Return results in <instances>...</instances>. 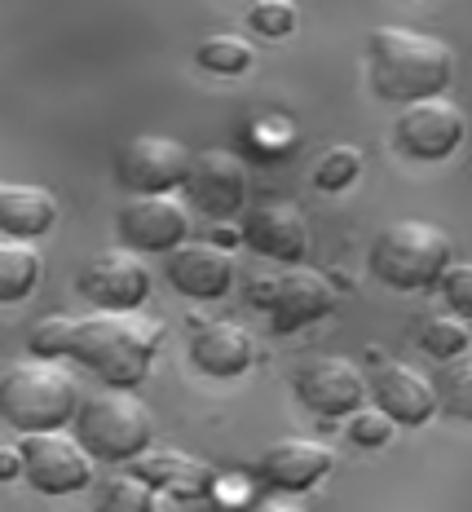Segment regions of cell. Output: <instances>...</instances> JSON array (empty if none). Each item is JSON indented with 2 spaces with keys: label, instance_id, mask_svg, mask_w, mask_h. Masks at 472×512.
I'll return each mask as SVG.
<instances>
[{
  "label": "cell",
  "instance_id": "cell-15",
  "mask_svg": "<svg viewBox=\"0 0 472 512\" xmlns=\"http://www.w3.org/2000/svg\"><path fill=\"white\" fill-rule=\"evenodd\" d=\"M331 468H336V451L327 442H314V437H283V442L265 446L261 460H256L261 482L278 495H305Z\"/></svg>",
  "mask_w": 472,
  "mask_h": 512
},
{
  "label": "cell",
  "instance_id": "cell-29",
  "mask_svg": "<svg viewBox=\"0 0 472 512\" xmlns=\"http://www.w3.org/2000/svg\"><path fill=\"white\" fill-rule=\"evenodd\" d=\"M437 292H442L450 314L472 323V261H450L442 270V279H437Z\"/></svg>",
  "mask_w": 472,
  "mask_h": 512
},
{
  "label": "cell",
  "instance_id": "cell-12",
  "mask_svg": "<svg viewBox=\"0 0 472 512\" xmlns=\"http://www.w3.org/2000/svg\"><path fill=\"white\" fill-rule=\"evenodd\" d=\"M150 287H155V279H150L146 261L128 248L89 256V261L80 265V274H75V292H80L93 309H111V314L142 309Z\"/></svg>",
  "mask_w": 472,
  "mask_h": 512
},
{
  "label": "cell",
  "instance_id": "cell-25",
  "mask_svg": "<svg viewBox=\"0 0 472 512\" xmlns=\"http://www.w3.org/2000/svg\"><path fill=\"white\" fill-rule=\"evenodd\" d=\"M93 512H159V490L146 486L137 473L106 477Z\"/></svg>",
  "mask_w": 472,
  "mask_h": 512
},
{
  "label": "cell",
  "instance_id": "cell-32",
  "mask_svg": "<svg viewBox=\"0 0 472 512\" xmlns=\"http://www.w3.org/2000/svg\"><path fill=\"white\" fill-rule=\"evenodd\" d=\"M252 512H300V508H292L287 499H270V504H256Z\"/></svg>",
  "mask_w": 472,
  "mask_h": 512
},
{
  "label": "cell",
  "instance_id": "cell-23",
  "mask_svg": "<svg viewBox=\"0 0 472 512\" xmlns=\"http://www.w3.org/2000/svg\"><path fill=\"white\" fill-rule=\"evenodd\" d=\"M433 393H437V411H446L450 420L472 424V349L442 362V371L433 376Z\"/></svg>",
  "mask_w": 472,
  "mask_h": 512
},
{
  "label": "cell",
  "instance_id": "cell-19",
  "mask_svg": "<svg viewBox=\"0 0 472 512\" xmlns=\"http://www.w3.org/2000/svg\"><path fill=\"white\" fill-rule=\"evenodd\" d=\"M58 221V199L45 186H27V181H0V234L5 239L36 243L45 239Z\"/></svg>",
  "mask_w": 472,
  "mask_h": 512
},
{
  "label": "cell",
  "instance_id": "cell-11",
  "mask_svg": "<svg viewBox=\"0 0 472 512\" xmlns=\"http://www.w3.org/2000/svg\"><path fill=\"white\" fill-rule=\"evenodd\" d=\"M181 204L190 212H203L212 221L239 217L248 204V164L234 151H199L190 155V173L181 181Z\"/></svg>",
  "mask_w": 472,
  "mask_h": 512
},
{
  "label": "cell",
  "instance_id": "cell-3",
  "mask_svg": "<svg viewBox=\"0 0 472 512\" xmlns=\"http://www.w3.org/2000/svg\"><path fill=\"white\" fill-rule=\"evenodd\" d=\"M80 398V380L53 358H27L0 371V420L18 433L67 429Z\"/></svg>",
  "mask_w": 472,
  "mask_h": 512
},
{
  "label": "cell",
  "instance_id": "cell-7",
  "mask_svg": "<svg viewBox=\"0 0 472 512\" xmlns=\"http://www.w3.org/2000/svg\"><path fill=\"white\" fill-rule=\"evenodd\" d=\"M190 146L164 133H137L115 151V177L128 195H177L190 173Z\"/></svg>",
  "mask_w": 472,
  "mask_h": 512
},
{
  "label": "cell",
  "instance_id": "cell-2",
  "mask_svg": "<svg viewBox=\"0 0 472 512\" xmlns=\"http://www.w3.org/2000/svg\"><path fill=\"white\" fill-rule=\"evenodd\" d=\"M367 76L375 98L384 102H424L442 98L455 84V49L442 36L415 27H371L367 31Z\"/></svg>",
  "mask_w": 472,
  "mask_h": 512
},
{
  "label": "cell",
  "instance_id": "cell-5",
  "mask_svg": "<svg viewBox=\"0 0 472 512\" xmlns=\"http://www.w3.org/2000/svg\"><path fill=\"white\" fill-rule=\"evenodd\" d=\"M450 261H455V243L428 221H393L375 234L367 252L371 279L393 292H428Z\"/></svg>",
  "mask_w": 472,
  "mask_h": 512
},
{
  "label": "cell",
  "instance_id": "cell-1",
  "mask_svg": "<svg viewBox=\"0 0 472 512\" xmlns=\"http://www.w3.org/2000/svg\"><path fill=\"white\" fill-rule=\"evenodd\" d=\"M159 345H164V323L128 309V314H111V309H93L84 318L71 314H45L40 323H31L27 349L31 358H71L80 362L89 376H98L106 389H128L150 376Z\"/></svg>",
  "mask_w": 472,
  "mask_h": 512
},
{
  "label": "cell",
  "instance_id": "cell-17",
  "mask_svg": "<svg viewBox=\"0 0 472 512\" xmlns=\"http://www.w3.org/2000/svg\"><path fill=\"white\" fill-rule=\"evenodd\" d=\"M164 279L190 301H221L234 287V256L221 243H181L164 252Z\"/></svg>",
  "mask_w": 472,
  "mask_h": 512
},
{
  "label": "cell",
  "instance_id": "cell-22",
  "mask_svg": "<svg viewBox=\"0 0 472 512\" xmlns=\"http://www.w3.org/2000/svg\"><path fill=\"white\" fill-rule=\"evenodd\" d=\"M195 62L212 76H243V71L256 62V49L248 36H234V31H212V36L199 40Z\"/></svg>",
  "mask_w": 472,
  "mask_h": 512
},
{
  "label": "cell",
  "instance_id": "cell-20",
  "mask_svg": "<svg viewBox=\"0 0 472 512\" xmlns=\"http://www.w3.org/2000/svg\"><path fill=\"white\" fill-rule=\"evenodd\" d=\"M133 473L146 486H155L159 495H199L208 486V468L177 451H142L133 460Z\"/></svg>",
  "mask_w": 472,
  "mask_h": 512
},
{
  "label": "cell",
  "instance_id": "cell-24",
  "mask_svg": "<svg viewBox=\"0 0 472 512\" xmlns=\"http://www.w3.org/2000/svg\"><path fill=\"white\" fill-rule=\"evenodd\" d=\"M415 340H420V349L428 358H437V362H450V358H459V354H468L472 349L468 323L464 318H455L450 309L446 314H428L420 323V332H415Z\"/></svg>",
  "mask_w": 472,
  "mask_h": 512
},
{
  "label": "cell",
  "instance_id": "cell-10",
  "mask_svg": "<svg viewBox=\"0 0 472 512\" xmlns=\"http://www.w3.org/2000/svg\"><path fill=\"white\" fill-rule=\"evenodd\" d=\"M115 234L128 252L164 256L190 239V208L177 195H128L115 212Z\"/></svg>",
  "mask_w": 472,
  "mask_h": 512
},
{
  "label": "cell",
  "instance_id": "cell-31",
  "mask_svg": "<svg viewBox=\"0 0 472 512\" xmlns=\"http://www.w3.org/2000/svg\"><path fill=\"white\" fill-rule=\"evenodd\" d=\"M23 477V455L18 446H0V482H18Z\"/></svg>",
  "mask_w": 472,
  "mask_h": 512
},
{
  "label": "cell",
  "instance_id": "cell-8",
  "mask_svg": "<svg viewBox=\"0 0 472 512\" xmlns=\"http://www.w3.org/2000/svg\"><path fill=\"white\" fill-rule=\"evenodd\" d=\"M468 137V115L459 102L442 98H424L402 106L398 124H393V142L406 159H420V164H442L464 146Z\"/></svg>",
  "mask_w": 472,
  "mask_h": 512
},
{
  "label": "cell",
  "instance_id": "cell-13",
  "mask_svg": "<svg viewBox=\"0 0 472 512\" xmlns=\"http://www.w3.org/2000/svg\"><path fill=\"white\" fill-rule=\"evenodd\" d=\"M367 402L389 415L398 429H420L437 415L433 376H424V371H415L411 362L398 358H384L367 376Z\"/></svg>",
  "mask_w": 472,
  "mask_h": 512
},
{
  "label": "cell",
  "instance_id": "cell-9",
  "mask_svg": "<svg viewBox=\"0 0 472 512\" xmlns=\"http://www.w3.org/2000/svg\"><path fill=\"white\" fill-rule=\"evenodd\" d=\"M23 482L40 495H80L93 482V460L71 433H23Z\"/></svg>",
  "mask_w": 472,
  "mask_h": 512
},
{
  "label": "cell",
  "instance_id": "cell-18",
  "mask_svg": "<svg viewBox=\"0 0 472 512\" xmlns=\"http://www.w3.org/2000/svg\"><path fill=\"white\" fill-rule=\"evenodd\" d=\"M190 362L212 380H239L252 371L256 362V340L248 336V327L217 318V323H203L190 336Z\"/></svg>",
  "mask_w": 472,
  "mask_h": 512
},
{
  "label": "cell",
  "instance_id": "cell-30",
  "mask_svg": "<svg viewBox=\"0 0 472 512\" xmlns=\"http://www.w3.org/2000/svg\"><path fill=\"white\" fill-rule=\"evenodd\" d=\"M243 146H248L252 155H261V159H283L287 151H292V128H287L283 120H274V115H265V120L248 124Z\"/></svg>",
  "mask_w": 472,
  "mask_h": 512
},
{
  "label": "cell",
  "instance_id": "cell-6",
  "mask_svg": "<svg viewBox=\"0 0 472 512\" xmlns=\"http://www.w3.org/2000/svg\"><path fill=\"white\" fill-rule=\"evenodd\" d=\"M252 305L270 314L278 336H292L336 309V283L309 265H287L274 279H252Z\"/></svg>",
  "mask_w": 472,
  "mask_h": 512
},
{
  "label": "cell",
  "instance_id": "cell-14",
  "mask_svg": "<svg viewBox=\"0 0 472 512\" xmlns=\"http://www.w3.org/2000/svg\"><path fill=\"white\" fill-rule=\"evenodd\" d=\"M296 398L314 415L327 420H345L349 411L367 407V376L353 367L349 358H309L292 376Z\"/></svg>",
  "mask_w": 472,
  "mask_h": 512
},
{
  "label": "cell",
  "instance_id": "cell-26",
  "mask_svg": "<svg viewBox=\"0 0 472 512\" xmlns=\"http://www.w3.org/2000/svg\"><path fill=\"white\" fill-rule=\"evenodd\" d=\"M358 177H362V151L353 142L331 146V151L314 164V186L327 190V195H336V190H349Z\"/></svg>",
  "mask_w": 472,
  "mask_h": 512
},
{
  "label": "cell",
  "instance_id": "cell-21",
  "mask_svg": "<svg viewBox=\"0 0 472 512\" xmlns=\"http://www.w3.org/2000/svg\"><path fill=\"white\" fill-rule=\"evenodd\" d=\"M40 274H45L40 252L23 239H5V234H0V301L5 305L27 301V296L36 292Z\"/></svg>",
  "mask_w": 472,
  "mask_h": 512
},
{
  "label": "cell",
  "instance_id": "cell-16",
  "mask_svg": "<svg viewBox=\"0 0 472 512\" xmlns=\"http://www.w3.org/2000/svg\"><path fill=\"white\" fill-rule=\"evenodd\" d=\"M239 239L248 243L256 256L265 261H278V265H305L309 256V226L305 217L292 208V204H256L243 212V226H239Z\"/></svg>",
  "mask_w": 472,
  "mask_h": 512
},
{
  "label": "cell",
  "instance_id": "cell-27",
  "mask_svg": "<svg viewBox=\"0 0 472 512\" xmlns=\"http://www.w3.org/2000/svg\"><path fill=\"white\" fill-rule=\"evenodd\" d=\"M248 23H252L256 36H265V40H283V36H292L296 23H300L296 0H252Z\"/></svg>",
  "mask_w": 472,
  "mask_h": 512
},
{
  "label": "cell",
  "instance_id": "cell-4",
  "mask_svg": "<svg viewBox=\"0 0 472 512\" xmlns=\"http://www.w3.org/2000/svg\"><path fill=\"white\" fill-rule=\"evenodd\" d=\"M71 429V437L89 451L93 464H133L155 442V415L128 389H102L80 398Z\"/></svg>",
  "mask_w": 472,
  "mask_h": 512
},
{
  "label": "cell",
  "instance_id": "cell-28",
  "mask_svg": "<svg viewBox=\"0 0 472 512\" xmlns=\"http://www.w3.org/2000/svg\"><path fill=\"white\" fill-rule=\"evenodd\" d=\"M345 420H349V429H345L349 442L362 446V451H380V446H389L393 433H398V424H393L384 411H375V407H358V411H349Z\"/></svg>",
  "mask_w": 472,
  "mask_h": 512
}]
</instances>
